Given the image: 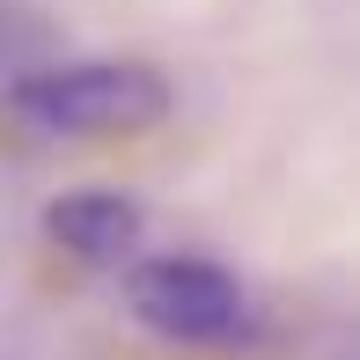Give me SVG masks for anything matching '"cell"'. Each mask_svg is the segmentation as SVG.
I'll list each match as a JSON object with an SVG mask.
<instances>
[{
	"instance_id": "cell-2",
	"label": "cell",
	"mask_w": 360,
	"mask_h": 360,
	"mask_svg": "<svg viewBox=\"0 0 360 360\" xmlns=\"http://www.w3.org/2000/svg\"><path fill=\"white\" fill-rule=\"evenodd\" d=\"M133 316L176 346H221L243 331V287L214 257H147L133 272Z\"/></svg>"
},
{
	"instance_id": "cell-1",
	"label": "cell",
	"mask_w": 360,
	"mask_h": 360,
	"mask_svg": "<svg viewBox=\"0 0 360 360\" xmlns=\"http://www.w3.org/2000/svg\"><path fill=\"white\" fill-rule=\"evenodd\" d=\"M8 110L44 140H133L169 118V81L140 59H74L22 74Z\"/></svg>"
},
{
	"instance_id": "cell-3",
	"label": "cell",
	"mask_w": 360,
	"mask_h": 360,
	"mask_svg": "<svg viewBox=\"0 0 360 360\" xmlns=\"http://www.w3.org/2000/svg\"><path fill=\"white\" fill-rule=\"evenodd\" d=\"M44 236L81 265H125L140 243V206L125 191H67L44 206Z\"/></svg>"
}]
</instances>
